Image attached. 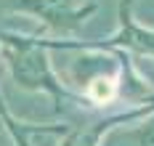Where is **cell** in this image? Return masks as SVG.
Returning <instances> with one entry per match:
<instances>
[{
    "instance_id": "obj_1",
    "label": "cell",
    "mask_w": 154,
    "mask_h": 146,
    "mask_svg": "<svg viewBox=\"0 0 154 146\" xmlns=\"http://www.w3.org/2000/svg\"><path fill=\"white\" fill-rule=\"evenodd\" d=\"M0 50L3 59L11 69V77L19 88L32 90V93H48L56 101V109L61 112L64 106H77L85 104L77 96V90H69L61 82V77L53 72L51 59H48V45L37 35H14L0 29Z\"/></svg>"
},
{
    "instance_id": "obj_2",
    "label": "cell",
    "mask_w": 154,
    "mask_h": 146,
    "mask_svg": "<svg viewBox=\"0 0 154 146\" xmlns=\"http://www.w3.org/2000/svg\"><path fill=\"white\" fill-rule=\"evenodd\" d=\"M136 0H120L117 8V29L106 40H88V43H66V40H45L48 48H104L122 50V53H141L154 59V29H146L133 16Z\"/></svg>"
},
{
    "instance_id": "obj_3",
    "label": "cell",
    "mask_w": 154,
    "mask_h": 146,
    "mask_svg": "<svg viewBox=\"0 0 154 146\" xmlns=\"http://www.w3.org/2000/svg\"><path fill=\"white\" fill-rule=\"evenodd\" d=\"M3 8L19 11V14H32V16L43 19L51 32H77L82 29V24L88 16L96 14V3L77 5V0H0Z\"/></svg>"
},
{
    "instance_id": "obj_4",
    "label": "cell",
    "mask_w": 154,
    "mask_h": 146,
    "mask_svg": "<svg viewBox=\"0 0 154 146\" xmlns=\"http://www.w3.org/2000/svg\"><path fill=\"white\" fill-rule=\"evenodd\" d=\"M0 120H3V128L11 133L16 146H32V135H37L40 128H32V125H24V122L14 120L11 112L5 109V104H3V96H0Z\"/></svg>"
},
{
    "instance_id": "obj_5",
    "label": "cell",
    "mask_w": 154,
    "mask_h": 146,
    "mask_svg": "<svg viewBox=\"0 0 154 146\" xmlns=\"http://www.w3.org/2000/svg\"><path fill=\"white\" fill-rule=\"evenodd\" d=\"M114 138H125L130 146H154V112L133 130H114Z\"/></svg>"
}]
</instances>
